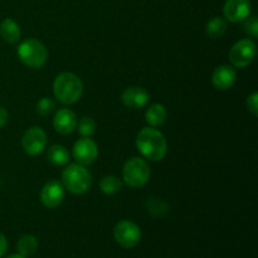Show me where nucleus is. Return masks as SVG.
Listing matches in <instances>:
<instances>
[{"mask_svg": "<svg viewBox=\"0 0 258 258\" xmlns=\"http://www.w3.org/2000/svg\"><path fill=\"white\" fill-rule=\"evenodd\" d=\"M136 146L141 155L151 161H160L168 151L165 136L155 127H144L138 134Z\"/></svg>", "mask_w": 258, "mask_h": 258, "instance_id": "1", "label": "nucleus"}, {"mask_svg": "<svg viewBox=\"0 0 258 258\" xmlns=\"http://www.w3.org/2000/svg\"><path fill=\"white\" fill-rule=\"evenodd\" d=\"M53 93L59 102L64 105H73L81 98L83 93V83L77 75L63 72L53 82Z\"/></svg>", "mask_w": 258, "mask_h": 258, "instance_id": "2", "label": "nucleus"}, {"mask_svg": "<svg viewBox=\"0 0 258 258\" xmlns=\"http://www.w3.org/2000/svg\"><path fill=\"white\" fill-rule=\"evenodd\" d=\"M63 186L72 194H85L92 184L91 173L80 164H70L62 173Z\"/></svg>", "mask_w": 258, "mask_h": 258, "instance_id": "3", "label": "nucleus"}, {"mask_svg": "<svg viewBox=\"0 0 258 258\" xmlns=\"http://www.w3.org/2000/svg\"><path fill=\"white\" fill-rule=\"evenodd\" d=\"M18 57L27 67L37 70L47 63L48 50L40 40L29 38L19 44Z\"/></svg>", "mask_w": 258, "mask_h": 258, "instance_id": "4", "label": "nucleus"}, {"mask_svg": "<svg viewBox=\"0 0 258 258\" xmlns=\"http://www.w3.org/2000/svg\"><path fill=\"white\" fill-rule=\"evenodd\" d=\"M150 166L141 158L128 159L125 165H123V181L130 188H141V186H144L150 179Z\"/></svg>", "mask_w": 258, "mask_h": 258, "instance_id": "5", "label": "nucleus"}, {"mask_svg": "<svg viewBox=\"0 0 258 258\" xmlns=\"http://www.w3.org/2000/svg\"><path fill=\"white\" fill-rule=\"evenodd\" d=\"M113 238L122 248H134L141 239L140 227L127 219L120 221L113 228Z\"/></svg>", "mask_w": 258, "mask_h": 258, "instance_id": "6", "label": "nucleus"}, {"mask_svg": "<svg viewBox=\"0 0 258 258\" xmlns=\"http://www.w3.org/2000/svg\"><path fill=\"white\" fill-rule=\"evenodd\" d=\"M256 44L252 39H241L229 50V60L237 68H244L254 59Z\"/></svg>", "mask_w": 258, "mask_h": 258, "instance_id": "7", "label": "nucleus"}, {"mask_svg": "<svg viewBox=\"0 0 258 258\" xmlns=\"http://www.w3.org/2000/svg\"><path fill=\"white\" fill-rule=\"evenodd\" d=\"M22 145L29 155H39L47 145V134L39 126H33L23 135Z\"/></svg>", "mask_w": 258, "mask_h": 258, "instance_id": "8", "label": "nucleus"}, {"mask_svg": "<svg viewBox=\"0 0 258 258\" xmlns=\"http://www.w3.org/2000/svg\"><path fill=\"white\" fill-rule=\"evenodd\" d=\"M98 148L97 144L90 138H82L77 140L73 145V158L80 165H90L97 159Z\"/></svg>", "mask_w": 258, "mask_h": 258, "instance_id": "9", "label": "nucleus"}, {"mask_svg": "<svg viewBox=\"0 0 258 258\" xmlns=\"http://www.w3.org/2000/svg\"><path fill=\"white\" fill-rule=\"evenodd\" d=\"M64 199V186L58 180H50L42 188L40 201L48 209H54L62 204Z\"/></svg>", "mask_w": 258, "mask_h": 258, "instance_id": "10", "label": "nucleus"}, {"mask_svg": "<svg viewBox=\"0 0 258 258\" xmlns=\"http://www.w3.org/2000/svg\"><path fill=\"white\" fill-rule=\"evenodd\" d=\"M223 14L226 20L231 23L243 22L251 14V2L249 0H227L223 7Z\"/></svg>", "mask_w": 258, "mask_h": 258, "instance_id": "11", "label": "nucleus"}, {"mask_svg": "<svg viewBox=\"0 0 258 258\" xmlns=\"http://www.w3.org/2000/svg\"><path fill=\"white\" fill-rule=\"evenodd\" d=\"M237 72L232 66L222 64L214 70L212 83L218 91H227L236 83Z\"/></svg>", "mask_w": 258, "mask_h": 258, "instance_id": "12", "label": "nucleus"}, {"mask_svg": "<svg viewBox=\"0 0 258 258\" xmlns=\"http://www.w3.org/2000/svg\"><path fill=\"white\" fill-rule=\"evenodd\" d=\"M149 100H150V96H149L148 91L139 86L126 88L121 95V101L128 108L144 107L149 102Z\"/></svg>", "mask_w": 258, "mask_h": 258, "instance_id": "13", "label": "nucleus"}, {"mask_svg": "<svg viewBox=\"0 0 258 258\" xmlns=\"http://www.w3.org/2000/svg\"><path fill=\"white\" fill-rule=\"evenodd\" d=\"M53 126L57 133L62 134V135H68L75 131L76 126H77V117L70 108H60L53 118Z\"/></svg>", "mask_w": 258, "mask_h": 258, "instance_id": "14", "label": "nucleus"}, {"mask_svg": "<svg viewBox=\"0 0 258 258\" xmlns=\"http://www.w3.org/2000/svg\"><path fill=\"white\" fill-rule=\"evenodd\" d=\"M0 35L3 39L9 44H14L20 38V28L15 20L12 18H7L0 24Z\"/></svg>", "mask_w": 258, "mask_h": 258, "instance_id": "15", "label": "nucleus"}, {"mask_svg": "<svg viewBox=\"0 0 258 258\" xmlns=\"http://www.w3.org/2000/svg\"><path fill=\"white\" fill-rule=\"evenodd\" d=\"M145 117L146 122L150 125V127H159V126L164 125V122L166 121L168 112L161 103H154L148 108Z\"/></svg>", "mask_w": 258, "mask_h": 258, "instance_id": "16", "label": "nucleus"}, {"mask_svg": "<svg viewBox=\"0 0 258 258\" xmlns=\"http://www.w3.org/2000/svg\"><path fill=\"white\" fill-rule=\"evenodd\" d=\"M18 252L23 257H32L34 256L35 252L38 251V239L33 234H24L19 238L17 244Z\"/></svg>", "mask_w": 258, "mask_h": 258, "instance_id": "17", "label": "nucleus"}, {"mask_svg": "<svg viewBox=\"0 0 258 258\" xmlns=\"http://www.w3.org/2000/svg\"><path fill=\"white\" fill-rule=\"evenodd\" d=\"M227 32V20L221 17L212 18L206 27V33L212 39H218Z\"/></svg>", "mask_w": 258, "mask_h": 258, "instance_id": "18", "label": "nucleus"}, {"mask_svg": "<svg viewBox=\"0 0 258 258\" xmlns=\"http://www.w3.org/2000/svg\"><path fill=\"white\" fill-rule=\"evenodd\" d=\"M48 160L53 164V165L62 166L70 161V153L67 149L62 145H53L50 146L48 150Z\"/></svg>", "mask_w": 258, "mask_h": 258, "instance_id": "19", "label": "nucleus"}, {"mask_svg": "<svg viewBox=\"0 0 258 258\" xmlns=\"http://www.w3.org/2000/svg\"><path fill=\"white\" fill-rule=\"evenodd\" d=\"M121 188H122V183L115 175L103 176L100 180V189L102 190V193L107 194V196L117 193Z\"/></svg>", "mask_w": 258, "mask_h": 258, "instance_id": "20", "label": "nucleus"}, {"mask_svg": "<svg viewBox=\"0 0 258 258\" xmlns=\"http://www.w3.org/2000/svg\"><path fill=\"white\" fill-rule=\"evenodd\" d=\"M146 207H148V211L150 212L151 216L159 217V218H160V217H164L169 212L168 204L158 198L149 199V202L146 203Z\"/></svg>", "mask_w": 258, "mask_h": 258, "instance_id": "21", "label": "nucleus"}, {"mask_svg": "<svg viewBox=\"0 0 258 258\" xmlns=\"http://www.w3.org/2000/svg\"><path fill=\"white\" fill-rule=\"evenodd\" d=\"M78 133L83 136V138H90L95 134L96 131V122L93 118L91 117H82L77 123Z\"/></svg>", "mask_w": 258, "mask_h": 258, "instance_id": "22", "label": "nucleus"}, {"mask_svg": "<svg viewBox=\"0 0 258 258\" xmlns=\"http://www.w3.org/2000/svg\"><path fill=\"white\" fill-rule=\"evenodd\" d=\"M55 108V102L54 100H52L50 97H43L42 100H39V102L37 103V112L40 116H48L54 111Z\"/></svg>", "mask_w": 258, "mask_h": 258, "instance_id": "23", "label": "nucleus"}, {"mask_svg": "<svg viewBox=\"0 0 258 258\" xmlns=\"http://www.w3.org/2000/svg\"><path fill=\"white\" fill-rule=\"evenodd\" d=\"M243 30L244 33L252 38L258 37V19L257 17H248L247 19L243 20Z\"/></svg>", "mask_w": 258, "mask_h": 258, "instance_id": "24", "label": "nucleus"}, {"mask_svg": "<svg viewBox=\"0 0 258 258\" xmlns=\"http://www.w3.org/2000/svg\"><path fill=\"white\" fill-rule=\"evenodd\" d=\"M247 110L252 113L253 116L258 115V93L253 92L252 95L248 96L247 98Z\"/></svg>", "mask_w": 258, "mask_h": 258, "instance_id": "25", "label": "nucleus"}, {"mask_svg": "<svg viewBox=\"0 0 258 258\" xmlns=\"http://www.w3.org/2000/svg\"><path fill=\"white\" fill-rule=\"evenodd\" d=\"M7 249H8V241L7 238H5L4 234L0 232V258L7 253Z\"/></svg>", "mask_w": 258, "mask_h": 258, "instance_id": "26", "label": "nucleus"}, {"mask_svg": "<svg viewBox=\"0 0 258 258\" xmlns=\"http://www.w3.org/2000/svg\"><path fill=\"white\" fill-rule=\"evenodd\" d=\"M8 120H9V113L3 106H0V127L7 125Z\"/></svg>", "mask_w": 258, "mask_h": 258, "instance_id": "27", "label": "nucleus"}, {"mask_svg": "<svg viewBox=\"0 0 258 258\" xmlns=\"http://www.w3.org/2000/svg\"><path fill=\"white\" fill-rule=\"evenodd\" d=\"M7 258H25V257L20 256V254H12V256H9V257H7Z\"/></svg>", "mask_w": 258, "mask_h": 258, "instance_id": "28", "label": "nucleus"}]
</instances>
